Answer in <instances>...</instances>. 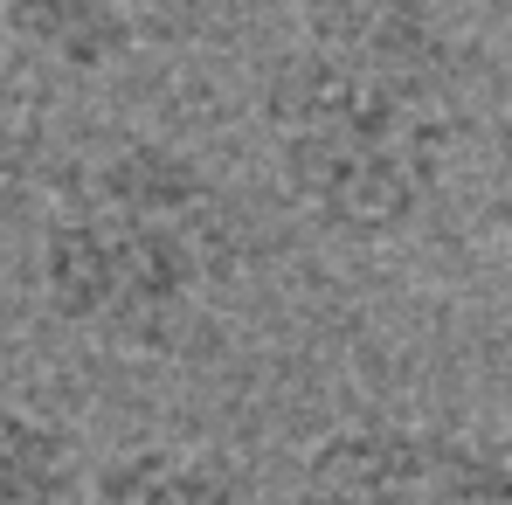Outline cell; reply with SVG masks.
<instances>
[{
    "label": "cell",
    "mask_w": 512,
    "mask_h": 505,
    "mask_svg": "<svg viewBox=\"0 0 512 505\" xmlns=\"http://www.w3.org/2000/svg\"><path fill=\"white\" fill-rule=\"evenodd\" d=\"M263 160L277 201L326 243H395L443 194L457 111L443 63L298 42L263 77Z\"/></svg>",
    "instance_id": "cell-2"
},
{
    "label": "cell",
    "mask_w": 512,
    "mask_h": 505,
    "mask_svg": "<svg viewBox=\"0 0 512 505\" xmlns=\"http://www.w3.org/2000/svg\"><path fill=\"white\" fill-rule=\"evenodd\" d=\"M77 505H263L250 464L208 436H132L97 457Z\"/></svg>",
    "instance_id": "cell-5"
},
{
    "label": "cell",
    "mask_w": 512,
    "mask_h": 505,
    "mask_svg": "<svg viewBox=\"0 0 512 505\" xmlns=\"http://www.w3.org/2000/svg\"><path fill=\"white\" fill-rule=\"evenodd\" d=\"M492 229H499V243L512 256V118L499 132V167H492Z\"/></svg>",
    "instance_id": "cell-7"
},
{
    "label": "cell",
    "mask_w": 512,
    "mask_h": 505,
    "mask_svg": "<svg viewBox=\"0 0 512 505\" xmlns=\"http://www.w3.org/2000/svg\"><path fill=\"white\" fill-rule=\"evenodd\" d=\"M84 478V429L0 367V505H77Z\"/></svg>",
    "instance_id": "cell-6"
},
{
    "label": "cell",
    "mask_w": 512,
    "mask_h": 505,
    "mask_svg": "<svg viewBox=\"0 0 512 505\" xmlns=\"http://www.w3.org/2000/svg\"><path fill=\"white\" fill-rule=\"evenodd\" d=\"M208 14L215 0H0V49L70 84H104L201 42Z\"/></svg>",
    "instance_id": "cell-4"
},
{
    "label": "cell",
    "mask_w": 512,
    "mask_h": 505,
    "mask_svg": "<svg viewBox=\"0 0 512 505\" xmlns=\"http://www.w3.org/2000/svg\"><path fill=\"white\" fill-rule=\"evenodd\" d=\"M250 215L208 153L111 132L42 180L28 277L49 326L118 360H180L250 284Z\"/></svg>",
    "instance_id": "cell-1"
},
{
    "label": "cell",
    "mask_w": 512,
    "mask_h": 505,
    "mask_svg": "<svg viewBox=\"0 0 512 505\" xmlns=\"http://www.w3.org/2000/svg\"><path fill=\"white\" fill-rule=\"evenodd\" d=\"M291 505H512V443L443 416H340L298 450Z\"/></svg>",
    "instance_id": "cell-3"
}]
</instances>
